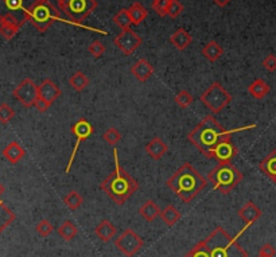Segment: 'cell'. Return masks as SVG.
<instances>
[{
  "label": "cell",
  "mask_w": 276,
  "mask_h": 257,
  "mask_svg": "<svg viewBox=\"0 0 276 257\" xmlns=\"http://www.w3.org/2000/svg\"><path fill=\"white\" fill-rule=\"evenodd\" d=\"M84 202V198L81 196V194L78 192H70L68 195L64 196V203H65L70 210H78Z\"/></svg>",
  "instance_id": "4dcf8cb0"
},
{
  "label": "cell",
  "mask_w": 276,
  "mask_h": 257,
  "mask_svg": "<svg viewBox=\"0 0 276 257\" xmlns=\"http://www.w3.org/2000/svg\"><path fill=\"white\" fill-rule=\"evenodd\" d=\"M192 35L187 33L185 28H178V30L170 37V42L173 43L174 46L177 47L178 50H185V49H187L189 45L192 43Z\"/></svg>",
  "instance_id": "7402d4cb"
},
{
  "label": "cell",
  "mask_w": 276,
  "mask_h": 257,
  "mask_svg": "<svg viewBox=\"0 0 276 257\" xmlns=\"http://www.w3.org/2000/svg\"><path fill=\"white\" fill-rule=\"evenodd\" d=\"M170 190H173L179 199L185 203L190 202L204 190L207 185V179L198 173V170L186 162L183 163L173 177L166 182Z\"/></svg>",
  "instance_id": "3957f363"
},
{
  "label": "cell",
  "mask_w": 276,
  "mask_h": 257,
  "mask_svg": "<svg viewBox=\"0 0 276 257\" xmlns=\"http://www.w3.org/2000/svg\"><path fill=\"white\" fill-rule=\"evenodd\" d=\"M12 96L26 108L34 107L35 103H37L38 97H39L38 85L35 84L31 78H24V80L14 89Z\"/></svg>",
  "instance_id": "7c38bea8"
},
{
  "label": "cell",
  "mask_w": 276,
  "mask_h": 257,
  "mask_svg": "<svg viewBox=\"0 0 276 257\" xmlns=\"http://www.w3.org/2000/svg\"><path fill=\"white\" fill-rule=\"evenodd\" d=\"M204 243L210 257H248V252L221 226H217Z\"/></svg>",
  "instance_id": "277c9868"
},
{
  "label": "cell",
  "mask_w": 276,
  "mask_h": 257,
  "mask_svg": "<svg viewBox=\"0 0 276 257\" xmlns=\"http://www.w3.org/2000/svg\"><path fill=\"white\" fill-rule=\"evenodd\" d=\"M60 19V14L54 5L49 0H38V3L34 5L30 15V22L34 27L45 33L56 20Z\"/></svg>",
  "instance_id": "ba28073f"
},
{
  "label": "cell",
  "mask_w": 276,
  "mask_h": 257,
  "mask_svg": "<svg viewBox=\"0 0 276 257\" xmlns=\"http://www.w3.org/2000/svg\"><path fill=\"white\" fill-rule=\"evenodd\" d=\"M113 43H115V46H116L117 49H120L126 56H131L132 53L135 52L136 49L143 43V39H141L135 31H132L131 28H128V30H123V33L119 34V35L113 39Z\"/></svg>",
  "instance_id": "4fadbf2b"
},
{
  "label": "cell",
  "mask_w": 276,
  "mask_h": 257,
  "mask_svg": "<svg viewBox=\"0 0 276 257\" xmlns=\"http://www.w3.org/2000/svg\"><path fill=\"white\" fill-rule=\"evenodd\" d=\"M215 4L220 5V7H225V5H228L232 1V0H213Z\"/></svg>",
  "instance_id": "f6af8a7d"
},
{
  "label": "cell",
  "mask_w": 276,
  "mask_h": 257,
  "mask_svg": "<svg viewBox=\"0 0 276 257\" xmlns=\"http://www.w3.org/2000/svg\"><path fill=\"white\" fill-rule=\"evenodd\" d=\"M128 14H130V16H131L132 24H134V26H139V24L147 18L148 11L145 9V7L141 4V3L136 1V3H134V4L128 8Z\"/></svg>",
  "instance_id": "484cf974"
},
{
  "label": "cell",
  "mask_w": 276,
  "mask_h": 257,
  "mask_svg": "<svg viewBox=\"0 0 276 257\" xmlns=\"http://www.w3.org/2000/svg\"><path fill=\"white\" fill-rule=\"evenodd\" d=\"M259 169L266 177L271 179L272 182L276 183V150L271 151L259 164Z\"/></svg>",
  "instance_id": "d6986e66"
},
{
  "label": "cell",
  "mask_w": 276,
  "mask_h": 257,
  "mask_svg": "<svg viewBox=\"0 0 276 257\" xmlns=\"http://www.w3.org/2000/svg\"><path fill=\"white\" fill-rule=\"evenodd\" d=\"M38 0H0V24L20 28L30 22V15Z\"/></svg>",
  "instance_id": "5b68a950"
},
{
  "label": "cell",
  "mask_w": 276,
  "mask_h": 257,
  "mask_svg": "<svg viewBox=\"0 0 276 257\" xmlns=\"http://www.w3.org/2000/svg\"><path fill=\"white\" fill-rule=\"evenodd\" d=\"M200 101L213 115H215V113H220L225 107L229 105V103L232 101V94L228 90H225V88L220 82H214L201 94Z\"/></svg>",
  "instance_id": "52a82bcc"
},
{
  "label": "cell",
  "mask_w": 276,
  "mask_h": 257,
  "mask_svg": "<svg viewBox=\"0 0 276 257\" xmlns=\"http://www.w3.org/2000/svg\"><path fill=\"white\" fill-rule=\"evenodd\" d=\"M15 221L14 211L9 210L8 207L4 205V202L0 201V234L3 233L5 228H8L9 225Z\"/></svg>",
  "instance_id": "83f0119b"
},
{
  "label": "cell",
  "mask_w": 276,
  "mask_h": 257,
  "mask_svg": "<svg viewBox=\"0 0 276 257\" xmlns=\"http://www.w3.org/2000/svg\"><path fill=\"white\" fill-rule=\"evenodd\" d=\"M183 12V4L179 1V0H171L169 5V11H167V15L171 16V18H178L179 15Z\"/></svg>",
  "instance_id": "f35d334b"
},
{
  "label": "cell",
  "mask_w": 276,
  "mask_h": 257,
  "mask_svg": "<svg viewBox=\"0 0 276 257\" xmlns=\"http://www.w3.org/2000/svg\"><path fill=\"white\" fill-rule=\"evenodd\" d=\"M14 109L9 107L8 104H1V105H0V123H1V124L9 123L14 119Z\"/></svg>",
  "instance_id": "e575fe53"
},
{
  "label": "cell",
  "mask_w": 276,
  "mask_h": 257,
  "mask_svg": "<svg viewBox=\"0 0 276 257\" xmlns=\"http://www.w3.org/2000/svg\"><path fill=\"white\" fill-rule=\"evenodd\" d=\"M113 23L116 24V26H119L122 30H128L130 26L132 24L131 16L128 14V9H120V11L113 16Z\"/></svg>",
  "instance_id": "1f68e13d"
},
{
  "label": "cell",
  "mask_w": 276,
  "mask_h": 257,
  "mask_svg": "<svg viewBox=\"0 0 276 257\" xmlns=\"http://www.w3.org/2000/svg\"><path fill=\"white\" fill-rule=\"evenodd\" d=\"M270 85L266 82V81L263 80V78H258V80H255L252 84L248 86V92L249 94L252 96L253 98H256V100H262L270 93Z\"/></svg>",
  "instance_id": "603a6c76"
},
{
  "label": "cell",
  "mask_w": 276,
  "mask_h": 257,
  "mask_svg": "<svg viewBox=\"0 0 276 257\" xmlns=\"http://www.w3.org/2000/svg\"><path fill=\"white\" fill-rule=\"evenodd\" d=\"M255 127H256V124L226 131V129H224V127L215 120L214 117L209 115V116L204 117V120L194 129L189 132L187 140L190 141L193 145H196L202 155H205L206 158L211 159L213 158V151H214L217 144L222 139H225L226 136H230L234 132L244 131V129H252Z\"/></svg>",
  "instance_id": "6da1fadb"
},
{
  "label": "cell",
  "mask_w": 276,
  "mask_h": 257,
  "mask_svg": "<svg viewBox=\"0 0 276 257\" xmlns=\"http://www.w3.org/2000/svg\"><path fill=\"white\" fill-rule=\"evenodd\" d=\"M103 139L107 141L108 144L115 147L119 141L122 140V135H120V132L117 131L116 128H113L112 127V128H108L107 131L104 132Z\"/></svg>",
  "instance_id": "d6a6232c"
},
{
  "label": "cell",
  "mask_w": 276,
  "mask_h": 257,
  "mask_svg": "<svg viewBox=\"0 0 276 257\" xmlns=\"http://www.w3.org/2000/svg\"><path fill=\"white\" fill-rule=\"evenodd\" d=\"M237 148L233 144V141L230 140V136H226L225 139L217 144V147L213 151V158L215 162H218V164H228L230 163L233 158L237 155Z\"/></svg>",
  "instance_id": "5bb4252c"
},
{
  "label": "cell",
  "mask_w": 276,
  "mask_h": 257,
  "mask_svg": "<svg viewBox=\"0 0 276 257\" xmlns=\"http://www.w3.org/2000/svg\"><path fill=\"white\" fill-rule=\"evenodd\" d=\"M113 160H115V170L101 183L103 192L117 205H124L139 189V183L128 174L120 162L117 150H113Z\"/></svg>",
  "instance_id": "7a4b0ae2"
},
{
  "label": "cell",
  "mask_w": 276,
  "mask_h": 257,
  "mask_svg": "<svg viewBox=\"0 0 276 257\" xmlns=\"http://www.w3.org/2000/svg\"><path fill=\"white\" fill-rule=\"evenodd\" d=\"M39 90V97L45 100L49 105H52L57 98L61 96V89L58 88V85L56 82H53L50 78L42 81V84L38 86Z\"/></svg>",
  "instance_id": "9a60e30c"
},
{
  "label": "cell",
  "mask_w": 276,
  "mask_h": 257,
  "mask_svg": "<svg viewBox=\"0 0 276 257\" xmlns=\"http://www.w3.org/2000/svg\"><path fill=\"white\" fill-rule=\"evenodd\" d=\"M93 132H94L93 127H92V124H90L86 119H78V120L73 124V127H71V133L75 136V144L73 151H71L69 163H68V166H66V170H65L66 174L70 173V169L71 166H73V163H74V158L75 155H77V151H78V148H80V144L84 140H86L88 137H90V136L93 135Z\"/></svg>",
  "instance_id": "8fae6325"
},
{
  "label": "cell",
  "mask_w": 276,
  "mask_h": 257,
  "mask_svg": "<svg viewBox=\"0 0 276 257\" xmlns=\"http://www.w3.org/2000/svg\"><path fill=\"white\" fill-rule=\"evenodd\" d=\"M186 257H210L209 251H207L205 243H204V240L197 244L196 247L187 253Z\"/></svg>",
  "instance_id": "d590c367"
},
{
  "label": "cell",
  "mask_w": 276,
  "mask_h": 257,
  "mask_svg": "<svg viewBox=\"0 0 276 257\" xmlns=\"http://www.w3.org/2000/svg\"><path fill=\"white\" fill-rule=\"evenodd\" d=\"M202 56L205 57L207 61L215 62L220 60L222 54H224V49L215 42V41H210L206 46H204L202 49Z\"/></svg>",
  "instance_id": "cb8c5ba5"
},
{
  "label": "cell",
  "mask_w": 276,
  "mask_h": 257,
  "mask_svg": "<svg viewBox=\"0 0 276 257\" xmlns=\"http://www.w3.org/2000/svg\"><path fill=\"white\" fill-rule=\"evenodd\" d=\"M35 230H37V233L39 234V236H42V237H47V236L53 232V225L50 224V222H49L47 220H42L41 222H39V224L37 225Z\"/></svg>",
  "instance_id": "60d3db41"
},
{
  "label": "cell",
  "mask_w": 276,
  "mask_h": 257,
  "mask_svg": "<svg viewBox=\"0 0 276 257\" xmlns=\"http://www.w3.org/2000/svg\"><path fill=\"white\" fill-rule=\"evenodd\" d=\"M19 31L18 27H15V26H11V24H0V34H1V37L9 41V39H12V38L16 35V33Z\"/></svg>",
  "instance_id": "74e56055"
},
{
  "label": "cell",
  "mask_w": 276,
  "mask_h": 257,
  "mask_svg": "<svg viewBox=\"0 0 276 257\" xmlns=\"http://www.w3.org/2000/svg\"><path fill=\"white\" fill-rule=\"evenodd\" d=\"M94 233H96V236H97L101 241L108 243V241H111V240L116 236V228H115V225H113L111 221L103 220L97 226H96Z\"/></svg>",
  "instance_id": "44dd1931"
},
{
  "label": "cell",
  "mask_w": 276,
  "mask_h": 257,
  "mask_svg": "<svg viewBox=\"0 0 276 257\" xmlns=\"http://www.w3.org/2000/svg\"><path fill=\"white\" fill-rule=\"evenodd\" d=\"M3 194H4V186H3V185L0 183V196L3 195Z\"/></svg>",
  "instance_id": "7dc6e473"
},
{
  "label": "cell",
  "mask_w": 276,
  "mask_h": 257,
  "mask_svg": "<svg viewBox=\"0 0 276 257\" xmlns=\"http://www.w3.org/2000/svg\"><path fill=\"white\" fill-rule=\"evenodd\" d=\"M167 151H169V147L167 144L164 143L160 137H154V139H151L147 145H145V152L147 155L152 158L154 160H159L163 158L164 155L167 154Z\"/></svg>",
  "instance_id": "ac0fdd59"
},
{
  "label": "cell",
  "mask_w": 276,
  "mask_h": 257,
  "mask_svg": "<svg viewBox=\"0 0 276 257\" xmlns=\"http://www.w3.org/2000/svg\"><path fill=\"white\" fill-rule=\"evenodd\" d=\"M211 187L221 194H229L243 181V173L232 163L218 164L207 175Z\"/></svg>",
  "instance_id": "8992f818"
},
{
  "label": "cell",
  "mask_w": 276,
  "mask_h": 257,
  "mask_svg": "<svg viewBox=\"0 0 276 257\" xmlns=\"http://www.w3.org/2000/svg\"><path fill=\"white\" fill-rule=\"evenodd\" d=\"M77 226H75L71 221H64L61 224V226L58 228V234H60V237L65 240V241H70L73 240L77 236Z\"/></svg>",
  "instance_id": "f546056e"
},
{
  "label": "cell",
  "mask_w": 276,
  "mask_h": 257,
  "mask_svg": "<svg viewBox=\"0 0 276 257\" xmlns=\"http://www.w3.org/2000/svg\"><path fill=\"white\" fill-rule=\"evenodd\" d=\"M259 255L267 257H274L276 255V251L271 244H264L262 248H260V251H259Z\"/></svg>",
  "instance_id": "7bdbcfd3"
},
{
  "label": "cell",
  "mask_w": 276,
  "mask_h": 257,
  "mask_svg": "<svg viewBox=\"0 0 276 257\" xmlns=\"http://www.w3.org/2000/svg\"><path fill=\"white\" fill-rule=\"evenodd\" d=\"M97 8L96 0H68L65 5L60 8L64 14L75 24H82L94 9Z\"/></svg>",
  "instance_id": "9c48e42d"
},
{
  "label": "cell",
  "mask_w": 276,
  "mask_h": 257,
  "mask_svg": "<svg viewBox=\"0 0 276 257\" xmlns=\"http://www.w3.org/2000/svg\"><path fill=\"white\" fill-rule=\"evenodd\" d=\"M144 245V241L140 236L135 233L132 229H126L115 241L116 247L120 252L127 257H134Z\"/></svg>",
  "instance_id": "30bf717a"
},
{
  "label": "cell",
  "mask_w": 276,
  "mask_h": 257,
  "mask_svg": "<svg viewBox=\"0 0 276 257\" xmlns=\"http://www.w3.org/2000/svg\"><path fill=\"white\" fill-rule=\"evenodd\" d=\"M26 155V151L22 145L19 144L18 141H11L4 150H3V156L8 160L9 163L16 164L19 160Z\"/></svg>",
  "instance_id": "ffe728a7"
},
{
  "label": "cell",
  "mask_w": 276,
  "mask_h": 257,
  "mask_svg": "<svg viewBox=\"0 0 276 257\" xmlns=\"http://www.w3.org/2000/svg\"><path fill=\"white\" fill-rule=\"evenodd\" d=\"M258 257H267V256H262V255H259V256H258Z\"/></svg>",
  "instance_id": "c3c4849f"
},
{
  "label": "cell",
  "mask_w": 276,
  "mask_h": 257,
  "mask_svg": "<svg viewBox=\"0 0 276 257\" xmlns=\"http://www.w3.org/2000/svg\"><path fill=\"white\" fill-rule=\"evenodd\" d=\"M263 67L268 71H275L276 70V56L270 54L264 58L263 61Z\"/></svg>",
  "instance_id": "b9f144b4"
},
{
  "label": "cell",
  "mask_w": 276,
  "mask_h": 257,
  "mask_svg": "<svg viewBox=\"0 0 276 257\" xmlns=\"http://www.w3.org/2000/svg\"><path fill=\"white\" fill-rule=\"evenodd\" d=\"M131 74L134 75L138 81L145 82L147 80H150L151 75L154 74V66L151 65L147 60L141 58V60L136 61L135 64L131 66Z\"/></svg>",
  "instance_id": "e0dca14e"
},
{
  "label": "cell",
  "mask_w": 276,
  "mask_h": 257,
  "mask_svg": "<svg viewBox=\"0 0 276 257\" xmlns=\"http://www.w3.org/2000/svg\"><path fill=\"white\" fill-rule=\"evenodd\" d=\"M193 101H194V98H193L192 94L189 93L187 90H181V92L175 96V103H177V105H178L179 108H182V109L190 107L193 104Z\"/></svg>",
  "instance_id": "836d02e7"
},
{
  "label": "cell",
  "mask_w": 276,
  "mask_h": 257,
  "mask_svg": "<svg viewBox=\"0 0 276 257\" xmlns=\"http://www.w3.org/2000/svg\"><path fill=\"white\" fill-rule=\"evenodd\" d=\"M171 0H154L152 1V9L159 16H166L169 11V5Z\"/></svg>",
  "instance_id": "8d00e7d4"
},
{
  "label": "cell",
  "mask_w": 276,
  "mask_h": 257,
  "mask_svg": "<svg viewBox=\"0 0 276 257\" xmlns=\"http://www.w3.org/2000/svg\"><path fill=\"white\" fill-rule=\"evenodd\" d=\"M88 52H89L94 58H100V57H103V54L105 53V46H104L100 41H94V42L90 43L89 47H88Z\"/></svg>",
  "instance_id": "ab89813d"
},
{
  "label": "cell",
  "mask_w": 276,
  "mask_h": 257,
  "mask_svg": "<svg viewBox=\"0 0 276 257\" xmlns=\"http://www.w3.org/2000/svg\"><path fill=\"white\" fill-rule=\"evenodd\" d=\"M139 214L148 222H152L154 220H156L160 215V209L158 207V205L154 201H147L144 202L141 207L139 209Z\"/></svg>",
  "instance_id": "d4e9b609"
},
{
  "label": "cell",
  "mask_w": 276,
  "mask_h": 257,
  "mask_svg": "<svg viewBox=\"0 0 276 257\" xmlns=\"http://www.w3.org/2000/svg\"><path fill=\"white\" fill-rule=\"evenodd\" d=\"M160 218H162L166 224L169 225V226H173V225L177 224L179 221V218H181V213L175 209V206L167 205L163 210L160 211Z\"/></svg>",
  "instance_id": "f1b7e54d"
},
{
  "label": "cell",
  "mask_w": 276,
  "mask_h": 257,
  "mask_svg": "<svg viewBox=\"0 0 276 257\" xmlns=\"http://www.w3.org/2000/svg\"><path fill=\"white\" fill-rule=\"evenodd\" d=\"M239 217L243 220L245 228H248L262 217V210L252 201H248L239 210Z\"/></svg>",
  "instance_id": "2e32d148"
},
{
  "label": "cell",
  "mask_w": 276,
  "mask_h": 257,
  "mask_svg": "<svg viewBox=\"0 0 276 257\" xmlns=\"http://www.w3.org/2000/svg\"><path fill=\"white\" fill-rule=\"evenodd\" d=\"M66 1H68V0H57V3H58V7H60V8H62V7L65 5Z\"/></svg>",
  "instance_id": "bcb514c9"
},
{
  "label": "cell",
  "mask_w": 276,
  "mask_h": 257,
  "mask_svg": "<svg viewBox=\"0 0 276 257\" xmlns=\"http://www.w3.org/2000/svg\"><path fill=\"white\" fill-rule=\"evenodd\" d=\"M69 85L74 92H82L89 85V78L82 71H75L69 78Z\"/></svg>",
  "instance_id": "4316f807"
},
{
  "label": "cell",
  "mask_w": 276,
  "mask_h": 257,
  "mask_svg": "<svg viewBox=\"0 0 276 257\" xmlns=\"http://www.w3.org/2000/svg\"><path fill=\"white\" fill-rule=\"evenodd\" d=\"M34 107L37 108V111L38 112H41V113H45V112H47V109L50 108V105L45 101V100H42L41 97H38V100H37V103H35V105Z\"/></svg>",
  "instance_id": "ee69618b"
}]
</instances>
